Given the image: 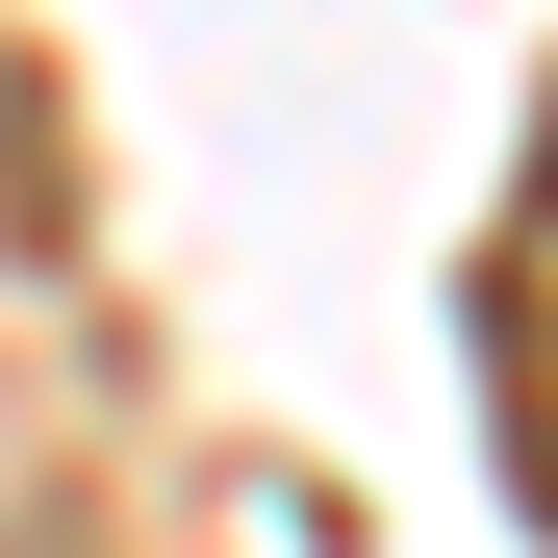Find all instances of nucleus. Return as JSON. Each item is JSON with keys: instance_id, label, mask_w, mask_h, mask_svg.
Instances as JSON below:
<instances>
[]
</instances>
